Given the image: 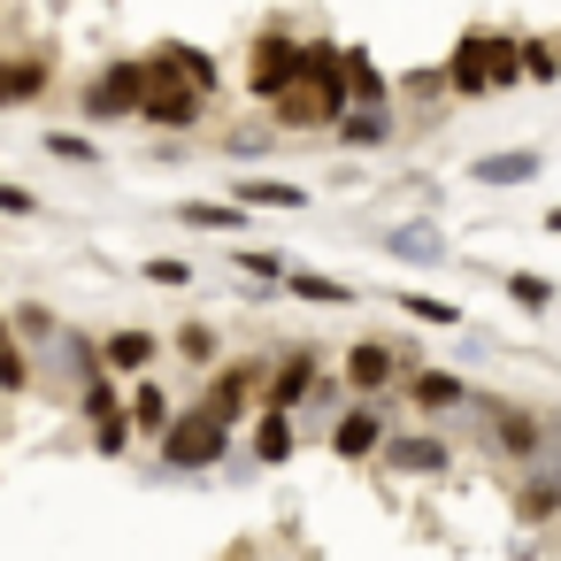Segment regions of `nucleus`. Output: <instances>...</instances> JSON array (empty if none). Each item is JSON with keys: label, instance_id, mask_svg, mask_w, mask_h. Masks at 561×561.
Here are the masks:
<instances>
[{"label": "nucleus", "instance_id": "obj_1", "mask_svg": "<svg viewBox=\"0 0 561 561\" xmlns=\"http://www.w3.org/2000/svg\"><path fill=\"white\" fill-rule=\"evenodd\" d=\"M446 93H492V85H515V39H492V32H469L454 47V62L438 70Z\"/></svg>", "mask_w": 561, "mask_h": 561}, {"label": "nucleus", "instance_id": "obj_33", "mask_svg": "<svg viewBox=\"0 0 561 561\" xmlns=\"http://www.w3.org/2000/svg\"><path fill=\"white\" fill-rule=\"evenodd\" d=\"M16 331H24V339H47L55 316H47V308H16Z\"/></svg>", "mask_w": 561, "mask_h": 561}, {"label": "nucleus", "instance_id": "obj_15", "mask_svg": "<svg viewBox=\"0 0 561 561\" xmlns=\"http://www.w3.org/2000/svg\"><path fill=\"white\" fill-rule=\"evenodd\" d=\"M385 377H392V346H377V339H369V346H354V354H346V385H354V392H377Z\"/></svg>", "mask_w": 561, "mask_h": 561}, {"label": "nucleus", "instance_id": "obj_12", "mask_svg": "<svg viewBox=\"0 0 561 561\" xmlns=\"http://www.w3.org/2000/svg\"><path fill=\"white\" fill-rule=\"evenodd\" d=\"M377 446H385L392 469H415V477H438L446 469V446L438 438H377Z\"/></svg>", "mask_w": 561, "mask_h": 561}, {"label": "nucleus", "instance_id": "obj_19", "mask_svg": "<svg viewBox=\"0 0 561 561\" xmlns=\"http://www.w3.org/2000/svg\"><path fill=\"white\" fill-rule=\"evenodd\" d=\"M515 78L553 85V47H546V39H515Z\"/></svg>", "mask_w": 561, "mask_h": 561}, {"label": "nucleus", "instance_id": "obj_2", "mask_svg": "<svg viewBox=\"0 0 561 561\" xmlns=\"http://www.w3.org/2000/svg\"><path fill=\"white\" fill-rule=\"evenodd\" d=\"M139 93H147V62H108V70L85 85V116H93V124L139 116Z\"/></svg>", "mask_w": 561, "mask_h": 561}, {"label": "nucleus", "instance_id": "obj_25", "mask_svg": "<svg viewBox=\"0 0 561 561\" xmlns=\"http://www.w3.org/2000/svg\"><path fill=\"white\" fill-rule=\"evenodd\" d=\"M62 354H70V369H78V377H101V346H93V339L62 331Z\"/></svg>", "mask_w": 561, "mask_h": 561}, {"label": "nucleus", "instance_id": "obj_23", "mask_svg": "<svg viewBox=\"0 0 561 561\" xmlns=\"http://www.w3.org/2000/svg\"><path fill=\"white\" fill-rule=\"evenodd\" d=\"M507 300H515V308H546V300H553V285H546V277H530V270H515V277H507Z\"/></svg>", "mask_w": 561, "mask_h": 561}, {"label": "nucleus", "instance_id": "obj_17", "mask_svg": "<svg viewBox=\"0 0 561 561\" xmlns=\"http://www.w3.org/2000/svg\"><path fill=\"white\" fill-rule=\"evenodd\" d=\"M193 231H239V201H185L178 208Z\"/></svg>", "mask_w": 561, "mask_h": 561}, {"label": "nucleus", "instance_id": "obj_28", "mask_svg": "<svg viewBox=\"0 0 561 561\" xmlns=\"http://www.w3.org/2000/svg\"><path fill=\"white\" fill-rule=\"evenodd\" d=\"M47 154H62V162H93V139H78V131H47Z\"/></svg>", "mask_w": 561, "mask_h": 561}, {"label": "nucleus", "instance_id": "obj_8", "mask_svg": "<svg viewBox=\"0 0 561 561\" xmlns=\"http://www.w3.org/2000/svg\"><path fill=\"white\" fill-rule=\"evenodd\" d=\"M231 201L239 208H285V216H300L316 193L308 185H285V178H247V185H231Z\"/></svg>", "mask_w": 561, "mask_h": 561}, {"label": "nucleus", "instance_id": "obj_16", "mask_svg": "<svg viewBox=\"0 0 561 561\" xmlns=\"http://www.w3.org/2000/svg\"><path fill=\"white\" fill-rule=\"evenodd\" d=\"M285 285H293L300 300H323V308H346V300H354L346 277H316V270H285Z\"/></svg>", "mask_w": 561, "mask_h": 561}, {"label": "nucleus", "instance_id": "obj_6", "mask_svg": "<svg viewBox=\"0 0 561 561\" xmlns=\"http://www.w3.org/2000/svg\"><path fill=\"white\" fill-rule=\"evenodd\" d=\"M254 377H262L254 362H231V369H224V377H216V385L201 392V415H216V423L231 431V423L247 415V392H254Z\"/></svg>", "mask_w": 561, "mask_h": 561}, {"label": "nucleus", "instance_id": "obj_9", "mask_svg": "<svg viewBox=\"0 0 561 561\" xmlns=\"http://www.w3.org/2000/svg\"><path fill=\"white\" fill-rule=\"evenodd\" d=\"M546 170V154L538 147H515V154H484L477 162V185H523V178H538Z\"/></svg>", "mask_w": 561, "mask_h": 561}, {"label": "nucleus", "instance_id": "obj_7", "mask_svg": "<svg viewBox=\"0 0 561 561\" xmlns=\"http://www.w3.org/2000/svg\"><path fill=\"white\" fill-rule=\"evenodd\" d=\"M47 78H55V70H47L39 55H16V62L0 55V108H24V101H39V93H47Z\"/></svg>", "mask_w": 561, "mask_h": 561}, {"label": "nucleus", "instance_id": "obj_31", "mask_svg": "<svg viewBox=\"0 0 561 561\" xmlns=\"http://www.w3.org/2000/svg\"><path fill=\"white\" fill-rule=\"evenodd\" d=\"M147 277H154V285H193V262H170V254H162V262H147Z\"/></svg>", "mask_w": 561, "mask_h": 561}, {"label": "nucleus", "instance_id": "obj_10", "mask_svg": "<svg viewBox=\"0 0 561 561\" xmlns=\"http://www.w3.org/2000/svg\"><path fill=\"white\" fill-rule=\"evenodd\" d=\"M385 254H400V262H415V270H438V262H446V239H438L431 224H408V231L385 239Z\"/></svg>", "mask_w": 561, "mask_h": 561}, {"label": "nucleus", "instance_id": "obj_11", "mask_svg": "<svg viewBox=\"0 0 561 561\" xmlns=\"http://www.w3.org/2000/svg\"><path fill=\"white\" fill-rule=\"evenodd\" d=\"M308 392H316V354H285L277 377H270V408H293V400H308Z\"/></svg>", "mask_w": 561, "mask_h": 561}, {"label": "nucleus", "instance_id": "obj_29", "mask_svg": "<svg viewBox=\"0 0 561 561\" xmlns=\"http://www.w3.org/2000/svg\"><path fill=\"white\" fill-rule=\"evenodd\" d=\"M85 415L101 423V415H116V392H108V377H85Z\"/></svg>", "mask_w": 561, "mask_h": 561}, {"label": "nucleus", "instance_id": "obj_32", "mask_svg": "<svg viewBox=\"0 0 561 561\" xmlns=\"http://www.w3.org/2000/svg\"><path fill=\"white\" fill-rule=\"evenodd\" d=\"M178 346H185V362H208V354H216V339H208L201 323H185V331H178Z\"/></svg>", "mask_w": 561, "mask_h": 561}, {"label": "nucleus", "instance_id": "obj_5", "mask_svg": "<svg viewBox=\"0 0 561 561\" xmlns=\"http://www.w3.org/2000/svg\"><path fill=\"white\" fill-rule=\"evenodd\" d=\"M201 108H208V93H193L178 78H147V93H139V116L154 131H185V124H201Z\"/></svg>", "mask_w": 561, "mask_h": 561}, {"label": "nucleus", "instance_id": "obj_24", "mask_svg": "<svg viewBox=\"0 0 561 561\" xmlns=\"http://www.w3.org/2000/svg\"><path fill=\"white\" fill-rule=\"evenodd\" d=\"M231 262H239L247 277H285V262H277L270 247H231Z\"/></svg>", "mask_w": 561, "mask_h": 561}, {"label": "nucleus", "instance_id": "obj_20", "mask_svg": "<svg viewBox=\"0 0 561 561\" xmlns=\"http://www.w3.org/2000/svg\"><path fill=\"white\" fill-rule=\"evenodd\" d=\"M254 446H262V461H285V454H293V423H285V408L262 415V438H254Z\"/></svg>", "mask_w": 561, "mask_h": 561}, {"label": "nucleus", "instance_id": "obj_13", "mask_svg": "<svg viewBox=\"0 0 561 561\" xmlns=\"http://www.w3.org/2000/svg\"><path fill=\"white\" fill-rule=\"evenodd\" d=\"M147 362H154V339H147V331H108V339H101V369H124V377H131V369H147Z\"/></svg>", "mask_w": 561, "mask_h": 561}, {"label": "nucleus", "instance_id": "obj_21", "mask_svg": "<svg viewBox=\"0 0 561 561\" xmlns=\"http://www.w3.org/2000/svg\"><path fill=\"white\" fill-rule=\"evenodd\" d=\"M131 415H139V431H162V423H170V400H162V385H139V392H131Z\"/></svg>", "mask_w": 561, "mask_h": 561}, {"label": "nucleus", "instance_id": "obj_18", "mask_svg": "<svg viewBox=\"0 0 561 561\" xmlns=\"http://www.w3.org/2000/svg\"><path fill=\"white\" fill-rule=\"evenodd\" d=\"M392 308H400V316H415V323H438V331H446V323H461V308H454V300H438V293H400Z\"/></svg>", "mask_w": 561, "mask_h": 561}, {"label": "nucleus", "instance_id": "obj_3", "mask_svg": "<svg viewBox=\"0 0 561 561\" xmlns=\"http://www.w3.org/2000/svg\"><path fill=\"white\" fill-rule=\"evenodd\" d=\"M224 446H231V431H224L216 415H201V408H193V415H178V423H162V454H170L178 469H208Z\"/></svg>", "mask_w": 561, "mask_h": 561}, {"label": "nucleus", "instance_id": "obj_27", "mask_svg": "<svg viewBox=\"0 0 561 561\" xmlns=\"http://www.w3.org/2000/svg\"><path fill=\"white\" fill-rule=\"evenodd\" d=\"M500 438H507V454H538V438H546V431H538L530 415H507V431H500Z\"/></svg>", "mask_w": 561, "mask_h": 561}, {"label": "nucleus", "instance_id": "obj_14", "mask_svg": "<svg viewBox=\"0 0 561 561\" xmlns=\"http://www.w3.org/2000/svg\"><path fill=\"white\" fill-rule=\"evenodd\" d=\"M377 438H385V423H377V408H354L339 431H331V446L346 454V461H362V454H377Z\"/></svg>", "mask_w": 561, "mask_h": 561}, {"label": "nucleus", "instance_id": "obj_35", "mask_svg": "<svg viewBox=\"0 0 561 561\" xmlns=\"http://www.w3.org/2000/svg\"><path fill=\"white\" fill-rule=\"evenodd\" d=\"M0 339H9V323H0Z\"/></svg>", "mask_w": 561, "mask_h": 561}, {"label": "nucleus", "instance_id": "obj_26", "mask_svg": "<svg viewBox=\"0 0 561 561\" xmlns=\"http://www.w3.org/2000/svg\"><path fill=\"white\" fill-rule=\"evenodd\" d=\"M415 400H423V408H454V400H461V377H423Z\"/></svg>", "mask_w": 561, "mask_h": 561}, {"label": "nucleus", "instance_id": "obj_34", "mask_svg": "<svg viewBox=\"0 0 561 561\" xmlns=\"http://www.w3.org/2000/svg\"><path fill=\"white\" fill-rule=\"evenodd\" d=\"M32 208H39V201H32L24 185H0V216H32Z\"/></svg>", "mask_w": 561, "mask_h": 561}, {"label": "nucleus", "instance_id": "obj_4", "mask_svg": "<svg viewBox=\"0 0 561 561\" xmlns=\"http://www.w3.org/2000/svg\"><path fill=\"white\" fill-rule=\"evenodd\" d=\"M293 78H300V39L262 32V39H254V62H247V93H254V101H277Z\"/></svg>", "mask_w": 561, "mask_h": 561}, {"label": "nucleus", "instance_id": "obj_30", "mask_svg": "<svg viewBox=\"0 0 561 561\" xmlns=\"http://www.w3.org/2000/svg\"><path fill=\"white\" fill-rule=\"evenodd\" d=\"M523 515H553V477H530L523 484Z\"/></svg>", "mask_w": 561, "mask_h": 561}, {"label": "nucleus", "instance_id": "obj_22", "mask_svg": "<svg viewBox=\"0 0 561 561\" xmlns=\"http://www.w3.org/2000/svg\"><path fill=\"white\" fill-rule=\"evenodd\" d=\"M32 385V362H24V346L16 339H0V392H24Z\"/></svg>", "mask_w": 561, "mask_h": 561}]
</instances>
